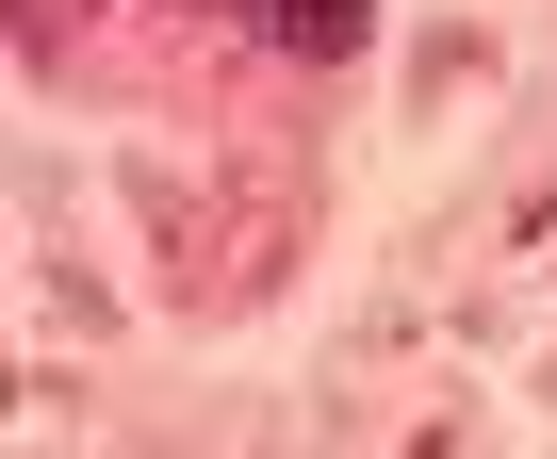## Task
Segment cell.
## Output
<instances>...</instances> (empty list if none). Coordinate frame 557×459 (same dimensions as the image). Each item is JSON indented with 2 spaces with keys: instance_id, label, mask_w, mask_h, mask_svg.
<instances>
[{
  "instance_id": "7a4b0ae2",
  "label": "cell",
  "mask_w": 557,
  "mask_h": 459,
  "mask_svg": "<svg viewBox=\"0 0 557 459\" xmlns=\"http://www.w3.org/2000/svg\"><path fill=\"white\" fill-rule=\"evenodd\" d=\"M508 230H524V247H557V181H541V197H524V213H508Z\"/></svg>"
},
{
  "instance_id": "6da1fadb",
  "label": "cell",
  "mask_w": 557,
  "mask_h": 459,
  "mask_svg": "<svg viewBox=\"0 0 557 459\" xmlns=\"http://www.w3.org/2000/svg\"><path fill=\"white\" fill-rule=\"evenodd\" d=\"M246 34H262L278 66H361V50H377V0H246Z\"/></svg>"
}]
</instances>
